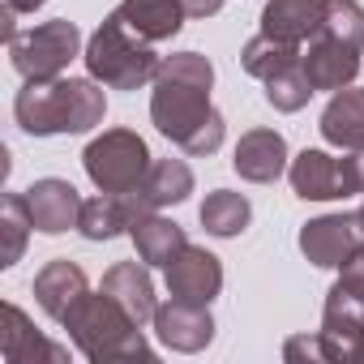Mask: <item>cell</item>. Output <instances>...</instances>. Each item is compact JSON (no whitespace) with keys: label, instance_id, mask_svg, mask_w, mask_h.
Masks as SVG:
<instances>
[{"label":"cell","instance_id":"1","mask_svg":"<svg viewBox=\"0 0 364 364\" xmlns=\"http://www.w3.org/2000/svg\"><path fill=\"white\" fill-rule=\"evenodd\" d=\"M215 65L202 52L163 56L150 95V120L163 137H171L185 154H215L223 146V116L210 103Z\"/></svg>","mask_w":364,"mask_h":364},{"label":"cell","instance_id":"2","mask_svg":"<svg viewBox=\"0 0 364 364\" xmlns=\"http://www.w3.org/2000/svg\"><path fill=\"white\" fill-rule=\"evenodd\" d=\"M107 95L95 77H52V82H26L14 99V116L31 137H56V133H86L103 124Z\"/></svg>","mask_w":364,"mask_h":364},{"label":"cell","instance_id":"3","mask_svg":"<svg viewBox=\"0 0 364 364\" xmlns=\"http://www.w3.org/2000/svg\"><path fill=\"white\" fill-rule=\"evenodd\" d=\"M73 338V347L90 360V364H120V360H154L141 326L133 321V313L107 296L103 287L99 291H86L60 321Z\"/></svg>","mask_w":364,"mask_h":364},{"label":"cell","instance_id":"4","mask_svg":"<svg viewBox=\"0 0 364 364\" xmlns=\"http://www.w3.org/2000/svg\"><path fill=\"white\" fill-rule=\"evenodd\" d=\"M159 56H154V43H146L141 35H133L124 26L120 14H107L99 22V31L90 35L86 43V69L95 82L112 86V90H141L146 82H154L159 73Z\"/></svg>","mask_w":364,"mask_h":364},{"label":"cell","instance_id":"5","mask_svg":"<svg viewBox=\"0 0 364 364\" xmlns=\"http://www.w3.org/2000/svg\"><path fill=\"white\" fill-rule=\"evenodd\" d=\"M82 167L99 193H129L150 171V150L133 129H107L82 150Z\"/></svg>","mask_w":364,"mask_h":364},{"label":"cell","instance_id":"6","mask_svg":"<svg viewBox=\"0 0 364 364\" xmlns=\"http://www.w3.org/2000/svg\"><path fill=\"white\" fill-rule=\"evenodd\" d=\"M77 48H82V31L65 18H56V22H43V26L18 35L9 43V60L26 82H52L69 69Z\"/></svg>","mask_w":364,"mask_h":364},{"label":"cell","instance_id":"7","mask_svg":"<svg viewBox=\"0 0 364 364\" xmlns=\"http://www.w3.org/2000/svg\"><path fill=\"white\" fill-rule=\"evenodd\" d=\"M360 249H364V219H360V210L355 215H321V219L300 228V253L313 266H321V270L347 266Z\"/></svg>","mask_w":364,"mask_h":364},{"label":"cell","instance_id":"8","mask_svg":"<svg viewBox=\"0 0 364 364\" xmlns=\"http://www.w3.org/2000/svg\"><path fill=\"white\" fill-rule=\"evenodd\" d=\"M321 338L330 347V364H360L364 360V300L343 283L330 287L321 309Z\"/></svg>","mask_w":364,"mask_h":364},{"label":"cell","instance_id":"9","mask_svg":"<svg viewBox=\"0 0 364 364\" xmlns=\"http://www.w3.org/2000/svg\"><path fill=\"white\" fill-rule=\"evenodd\" d=\"M167 291L176 300H193V304H210L223 291V266L210 249L202 245H185L167 266Z\"/></svg>","mask_w":364,"mask_h":364},{"label":"cell","instance_id":"10","mask_svg":"<svg viewBox=\"0 0 364 364\" xmlns=\"http://www.w3.org/2000/svg\"><path fill=\"white\" fill-rule=\"evenodd\" d=\"M154 334H159V343L163 347H171V351H185V355H193V351H202V347H210V338H215V317H210V304H193V300H167V304H159V313H154Z\"/></svg>","mask_w":364,"mask_h":364},{"label":"cell","instance_id":"11","mask_svg":"<svg viewBox=\"0 0 364 364\" xmlns=\"http://www.w3.org/2000/svg\"><path fill=\"white\" fill-rule=\"evenodd\" d=\"M189 193H193V171H189V163H185V159H159V163H150V171H146L141 185L129 189L124 198H129L133 215L141 219V215L180 206Z\"/></svg>","mask_w":364,"mask_h":364},{"label":"cell","instance_id":"12","mask_svg":"<svg viewBox=\"0 0 364 364\" xmlns=\"http://www.w3.org/2000/svg\"><path fill=\"white\" fill-rule=\"evenodd\" d=\"M0 355H5L9 364H39V360L65 364L69 360V347L43 338L18 304H5V309H0Z\"/></svg>","mask_w":364,"mask_h":364},{"label":"cell","instance_id":"13","mask_svg":"<svg viewBox=\"0 0 364 364\" xmlns=\"http://www.w3.org/2000/svg\"><path fill=\"white\" fill-rule=\"evenodd\" d=\"M26 206H31V219H35V232L43 236H60L69 228H77L82 219V198L77 189L69 185V180H35V185L26 189Z\"/></svg>","mask_w":364,"mask_h":364},{"label":"cell","instance_id":"14","mask_svg":"<svg viewBox=\"0 0 364 364\" xmlns=\"http://www.w3.org/2000/svg\"><path fill=\"white\" fill-rule=\"evenodd\" d=\"M232 167L240 171V180H249V185H270V180H279L291 163H287V141L283 133L274 129H249L240 141H236V159Z\"/></svg>","mask_w":364,"mask_h":364},{"label":"cell","instance_id":"15","mask_svg":"<svg viewBox=\"0 0 364 364\" xmlns=\"http://www.w3.org/2000/svg\"><path fill=\"white\" fill-rule=\"evenodd\" d=\"M326 5L330 0H266L262 31L283 43H309L326 26Z\"/></svg>","mask_w":364,"mask_h":364},{"label":"cell","instance_id":"16","mask_svg":"<svg viewBox=\"0 0 364 364\" xmlns=\"http://www.w3.org/2000/svg\"><path fill=\"white\" fill-rule=\"evenodd\" d=\"M300 60H304V73H309L313 90H330V95L343 90V86H351L355 73H360V52L347 48V43H334L326 35L309 39V48H304Z\"/></svg>","mask_w":364,"mask_h":364},{"label":"cell","instance_id":"17","mask_svg":"<svg viewBox=\"0 0 364 364\" xmlns=\"http://www.w3.org/2000/svg\"><path fill=\"white\" fill-rule=\"evenodd\" d=\"M86 291H90L86 270H82L77 262H69V257H56V262H48V266L35 274V300H39V309H43L52 321H65V313H69Z\"/></svg>","mask_w":364,"mask_h":364},{"label":"cell","instance_id":"18","mask_svg":"<svg viewBox=\"0 0 364 364\" xmlns=\"http://www.w3.org/2000/svg\"><path fill=\"white\" fill-rule=\"evenodd\" d=\"M103 291H107V296H116V300L133 313V321H137V326L154 321V313H159L154 279H150L146 262H116V266L103 274Z\"/></svg>","mask_w":364,"mask_h":364},{"label":"cell","instance_id":"19","mask_svg":"<svg viewBox=\"0 0 364 364\" xmlns=\"http://www.w3.org/2000/svg\"><path fill=\"white\" fill-rule=\"evenodd\" d=\"M291 189L304 202H334L343 198V180H338V159L326 150H300L287 167Z\"/></svg>","mask_w":364,"mask_h":364},{"label":"cell","instance_id":"20","mask_svg":"<svg viewBox=\"0 0 364 364\" xmlns=\"http://www.w3.org/2000/svg\"><path fill=\"white\" fill-rule=\"evenodd\" d=\"M124 26L133 35H141L146 43H163L171 35H180V26H185V5L180 0H120V9Z\"/></svg>","mask_w":364,"mask_h":364},{"label":"cell","instance_id":"21","mask_svg":"<svg viewBox=\"0 0 364 364\" xmlns=\"http://www.w3.org/2000/svg\"><path fill=\"white\" fill-rule=\"evenodd\" d=\"M317 129H321V137H326L330 146H338V150L364 146V90H355V86L334 90V99L326 103Z\"/></svg>","mask_w":364,"mask_h":364},{"label":"cell","instance_id":"22","mask_svg":"<svg viewBox=\"0 0 364 364\" xmlns=\"http://www.w3.org/2000/svg\"><path fill=\"white\" fill-rule=\"evenodd\" d=\"M133 223H137V215H133V206H129L124 193H99V198L82 202L77 232L99 245V240H116V236L133 232Z\"/></svg>","mask_w":364,"mask_h":364},{"label":"cell","instance_id":"23","mask_svg":"<svg viewBox=\"0 0 364 364\" xmlns=\"http://www.w3.org/2000/svg\"><path fill=\"white\" fill-rule=\"evenodd\" d=\"M133 245H137V257L146 262V266H167L180 249L189 245V236H185V228L180 223H171V219H163L159 210L154 215H141L137 223H133Z\"/></svg>","mask_w":364,"mask_h":364},{"label":"cell","instance_id":"24","mask_svg":"<svg viewBox=\"0 0 364 364\" xmlns=\"http://www.w3.org/2000/svg\"><path fill=\"white\" fill-rule=\"evenodd\" d=\"M202 228L210 232V236H219V240H232V236H240L245 228H249V219H253V206H249V198L245 193H232V189H215L206 202H202Z\"/></svg>","mask_w":364,"mask_h":364},{"label":"cell","instance_id":"25","mask_svg":"<svg viewBox=\"0 0 364 364\" xmlns=\"http://www.w3.org/2000/svg\"><path fill=\"white\" fill-rule=\"evenodd\" d=\"M304 56V48L300 43H283V39H274V35H253L249 43H245V52H240V65H245V73L249 77H257V82H266V77H274L279 69H287V65H296Z\"/></svg>","mask_w":364,"mask_h":364},{"label":"cell","instance_id":"26","mask_svg":"<svg viewBox=\"0 0 364 364\" xmlns=\"http://www.w3.org/2000/svg\"><path fill=\"white\" fill-rule=\"evenodd\" d=\"M31 228H35V219H31L26 193H5V202H0V266L22 262Z\"/></svg>","mask_w":364,"mask_h":364},{"label":"cell","instance_id":"27","mask_svg":"<svg viewBox=\"0 0 364 364\" xmlns=\"http://www.w3.org/2000/svg\"><path fill=\"white\" fill-rule=\"evenodd\" d=\"M317 90H313V82H309V73H304V60H296V65H287V69H279L274 77H266V103L274 107V112H300L309 99H313Z\"/></svg>","mask_w":364,"mask_h":364},{"label":"cell","instance_id":"28","mask_svg":"<svg viewBox=\"0 0 364 364\" xmlns=\"http://www.w3.org/2000/svg\"><path fill=\"white\" fill-rule=\"evenodd\" d=\"M321 35L334 39V43H347V48L364 52V9L355 5V0H330Z\"/></svg>","mask_w":364,"mask_h":364},{"label":"cell","instance_id":"29","mask_svg":"<svg viewBox=\"0 0 364 364\" xmlns=\"http://www.w3.org/2000/svg\"><path fill=\"white\" fill-rule=\"evenodd\" d=\"M283 360L287 364H330V347H326L321 330L317 334H291L283 343Z\"/></svg>","mask_w":364,"mask_h":364},{"label":"cell","instance_id":"30","mask_svg":"<svg viewBox=\"0 0 364 364\" xmlns=\"http://www.w3.org/2000/svg\"><path fill=\"white\" fill-rule=\"evenodd\" d=\"M338 180H343V198L364 193V146H355L338 159Z\"/></svg>","mask_w":364,"mask_h":364},{"label":"cell","instance_id":"31","mask_svg":"<svg viewBox=\"0 0 364 364\" xmlns=\"http://www.w3.org/2000/svg\"><path fill=\"white\" fill-rule=\"evenodd\" d=\"M338 283L347 287V291H355L360 300H364V249L347 262V266H338Z\"/></svg>","mask_w":364,"mask_h":364},{"label":"cell","instance_id":"32","mask_svg":"<svg viewBox=\"0 0 364 364\" xmlns=\"http://www.w3.org/2000/svg\"><path fill=\"white\" fill-rule=\"evenodd\" d=\"M14 14H18L14 5H5V9H0V31H5V39H9V43L18 39V26H14Z\"/></svg>","mask_w":364,"mask_h":364},{"label":"cell","instance_id":"33","mask_svg":"<svg viewBox=\"0 0 364 364\" xmlns=\"http://www.w3.org/2000/svg\"><path fill=\"white\" fill-rule=\"evenodd\" d=\"M5 5H14L18 14H35V9H43V0H5Z\"/></svg>","mask_w":364,"mask_h":364},{"label":"cell","instance_id":"34","mask_svg":"<svg viewBox=\"0 0 364 364\" xmlns=\"http://www.w3.org/2000/svg\"><path fill=\"white\" fill-rule=\"evenodd\" d=\"M360 219H364V206H360Z\"/></svg>","mask_w":364,"mask_h":364}]
</instances>
